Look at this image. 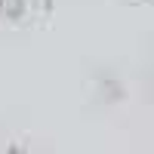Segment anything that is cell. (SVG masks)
Returning a JSON list of instances; mask_svg holds the SVG:
<instances>
[{"mask_svg": "<svg viewBox=\"0 0 154 154\" xmlns=\"http://www.w3.org/2000/svg\"><path fill=\"white\" fill-rule=\"evenodd\" d=\"M43 0H0V19L6 22H28L40 12Z\"/></svg>", "mask_w": 154, "mask_h": 154, "instance_id": "1", "label": "cell"}]
</instances>
